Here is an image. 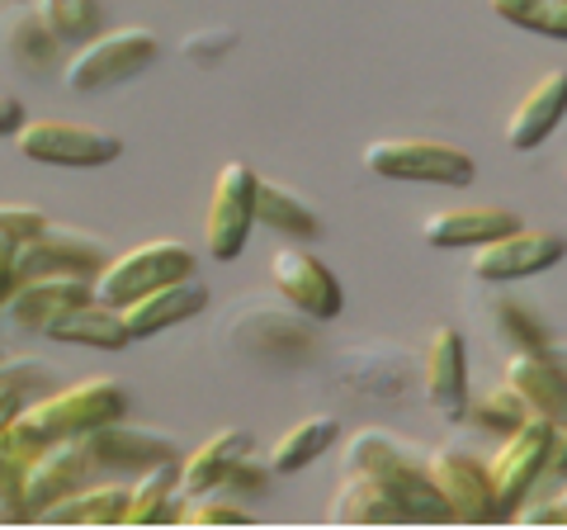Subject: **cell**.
<instances>
[{
    "instance_id": "obj_21",
    "label": "cell",
    "mask_w": 567,
    "mask_h": 530,
    "mask_svg": "<svg viewBox=\"0 0 567 530\" xmlns=\"http://www.w3.org/2000/svg\"><path fill=\"white\" fill-rule=\"evenodd\" d=\"M563 114H567V67H554V72H544L520 95L516 110H511V119H506V143L516 147V152H535L544 137L563 123Z\"/></svg>"
},
{
    "instance_id": "obj_29",
    "label": "cell",
    "mask_w": 567,
    "mask_h": 530,
    "mask_svg": "<svg viewBox=\"0 0 567 530\" xmlns=\"http://www.w3.org/2000/svg\"><path fill=\"white\" fill-rule=\"evenodd\" d=\"M487 317H492V332L502 337L511 350H548V327L544 317L525 304L516 294H492L487 304Z\"/></svg>"
},
{
    "instance_id": "obj_7",
    "label": "cell",
    "mask_w": 567,
    "mask_h": 530,
    "mask_svg": "<svg viewBox=\"0 0 567 530\" xmlns=\"http://www.w3.org/2000/svg\"><path fill=\"white\" fill-rule=\"evenodd\" d=\"M14 147L29 162L43 166H71V171H91V166H110L123 156V137L91 129V123H71V119H29L14 133Z\"/></svg>"
},
{
    "instance_id": "obj_11",
    "label": "cell",
    "mask_w": 567,
    "mask_h": 530,
    "mask_svg": "<svg viewBox=\"0 0 567 530\" xmlns=\"http://www.w3.org/2000/svg\"><path fill=\"white\" fill-rule=\"evenodd\" d=\"M104 473L95 465V455L85 450L81 436H66V440H52L39 455L24 465V502H29V521L39 517L43 507H52L66 492H76L85 483H100Z\"/></svg>"
},
{
    "instance_id": "obj_41",
    "label": "cell",
    "mask_w": 567,
    "mask_h": 530,
    "mask_svg": "<svg viewBox=\"0 0 567 530\" xmlns=\"http://www.w3.org/2000/svg\"><path fill=\"white\" fill-rule=\"evenodd\" d=\"M14 408H20V402H14V398H0V431H6V421L14 417Z\"/></svg>"
},
{
    "instance_id": "obj_33",
    "label": "cell",
    "mask_w": 567,
    "mask_h": 530,
    "mask_svg": "<svg viewBox=\"0 0 567 530\" xmlns=\"http://www.w3.org/2000/svg\"><path fill=\"white\" fill-rule=\"evenodd\" d=\"M52 388V369L43 360H0V398H14L24 408L29 398H39Z\"/></svg>"
},
{
    "instance_id": "obj_6",
    "label": "cell",
    "mask_w": 567,
    "mask_h": 530,
    "mask_svg": "<svg viewBox=\"0 0 567 530\" xmlns=\"http://www.w3.org/2000/svg\"><path fill=\"white\" fill-rule=\"evenodd\" d=\"M194 265L199 261H194L185 242H142L133 252L104 261V271L95 275V298L123 308L128 298H142V294L171 285V279L194 275Z\"/></svg>"
},
{
    "instance_id": "obj_5",
    "label": "cell",
    "mask_w": 567,
    "mask_h": 530,
    "mask_svg": "<svg viewBox=\"0 0 567 530\" xmlns=\"http://www.w3.org/2000/svg\"><path fill=\"white\" fill-rule=\"evenodd\" d=\"M554 436L558 427L548 421H520L511 436H502V450L487 459L492 473V502H496V521H511L525 507L529 488L539 483V473L548 469V455H554Z\"/></svg>"
},
{
    "instance_id": "obj_1",
    "label": "cell",
    "mask_w": 567,
    "mask_h": 530,
    "mask_svg": "<svg viewBox=\"0 0 567 530\" xmlns=\"http://www.w3.org/2000/svg\"><path fill=\"white\" fill-rule=\"evenodd\" d=\"M128 408H133V394L118 379H81L66 388H48V394L29 398L24 408H14L6 431H0V450L20 455L29 465L52 440L85 436V431L104 427V421L128 417Z\"/></svg>"
},
{
    "instance_id": "obj_42",
    "label": "cell",
    "mask_w": 567,
    "mask_h": 530,
    "mask_svg": "<svg viewBox=\"0 0 567 530\" xmlns=\"http://www.w3.org/2000/svg\"><path fill=\"white\" fill-rule=\"evenodd\" d=\"M558 498H567V488H563V492H558Z\"/></svg>"
},
{
    "instance_id": "obj_17",
    "label": "cell",
    "mask_w": 567,
    "mask_h": 530,
    "mask_svg": "<svg viewBox=\"0 0 567 530\" xmlns=\"http://www.w3.org/2000/svg\"><path fill=\"white\" fill-rule=\"evenodd\" d=\"M58 39L39 20L33 0H10L0 10V67L14 77H48L58 67Z\"/></svg>"
},
{
    "instance_id": "obj_25",
    "label": "cell",
    "mask_w": 567,
    "mask_h": 530,
    "mask_svg": "<svg viewBox=\"0 0 567 530\" xmlns=\"http://www.w3.org/2000/svg\"><path fill=\"white\" fill-rule=\"evenodd\" d=\"M175 488H181V459H162V465L133 473L128 507H123L118 526H166V521H181V507L171 502Z\"/></svg>"
},
{
    "instance_id": "obj_30",
    "label": "cell",
    "mask_w": 567,
    "mask_h": 530,
    "mask_svg": "<svg viewBox=\"0 0 567 530\" xmlns=\"http://www.w3.org/2000/svg\"><path fill=\"white\" fill-rule=\"evenodd\" d=\"M33 10H39V20L52 29V39L76 43V48L85 39H95L100 24H104L100 0H33Z\"/></svg>"
},
{
    "instance_id": "obj_13",
    "label": "cell",
    "mask_w": 567,
    "mask_h": 530,
    "mask_svg": "<svg viewBox=\"0 0 567 530\" xmlns=\"http://www.w3.org/2000/svg\"><path fill=\"white\" fill-rule=\"evenodd\" d=\"M91 298H95V279L43 275V279H20L0 313H6L10 332H24V337H48L52 323H58L62 313L91 304Z\"/></svg>"
},
{
    "instance_id": "obj_38",
    "label": "cell",
    "mask_w": 567,
    "mask_h": 530,
    "mask_svg": "<svg viewBox=\"0 0 567 530\" xmlns=\"http://www.w3.org/2000/svg\"><path fill=\"white\" fill-rule=\"evenodd\" d=\"M237 39H233V33H227V29H199V33H189V39L181 43L185 48V58H194V62H213V58H223V52L227 48H233Z\"/></svg>"
},
{
    "instance_id": "obj_39",
    "label": "cell",
    "mask_w": 567,
    "mask_h": 530,
    "mask_svg": "<svg viewBox=\"0 0 567 530\" xmlns=\"http://www.w3.org/2000/svg\"><path fill=\"white\" fill-rule=\"evenodd\" d=\"M29 123V110H24V100H14V95H0V137H14Z\"/></svg>"
},
{
    "instance_id": "obj_36",
    "label": "cell",
    "mask_w": 567,
    "mask_h": 530,
    "mask_svg": "<svg viewBox=\"0 0 567 530\" xmlns=\"http://www.w3.org/2000/svg\"><path fill=\"white\" fill-rule=\"evenodd\" d=\"M52 218L43 214V208H29V204H0V237L10 242H24L33 233H43Z\"/></svg>"
},
{
    "instance_id": "obj_18",
    "label": "cell",
    "mask_w": 567,
    "mask_h": 530,
    "mask_svg": "<svg viewBox=\"0 0 567 530\" xmlns=\"http://www.w3.org/2000/svg\"><path fill=\"white\" fill-rule=\"evenodd\" d=\"M85 450L95 455L100 473H142L162 459H175V440L162 431H147V427H128V417L118 421H104V427L85 431Z\"/></svg>"
},
{
    "instance_id": "obj_35",
    "label": "cell",
    "mask_w": 567,
    "mask_h": 530,
    "mask_svg": "<svg viewBox=\"0 0 567 530\" xmlns=\"http://www.w3.org/2000/svg\"><path fill=\"white\" fill-rule=\"evenodd\" d=\"M181 521H185V526H256L246 507L218 502L213 492H204V498H189V502L181 507Z\"/></svg>"
},
{
    "instance_id": "obj_23",
    "label": "cell",
    "mask_w": 567,
    "mask_h": 530,
    "mask_svg": "<svg viewBox=\"0 0 567 530\" xmlns=\"http://www.w3.org/2000/svg\"><path fill=\"white\" fill-rule=\"evenodd\" d=\"M123 507H128V488L118 483H85L76 492H66L52 507H43L33 526H118Z\"/></svg>"
},
{
    "instance_id": "obj_2",
    "label": "cell",
    "mask_w": 567,
    "mask_h": 530,
    "mask_svg": "<svg viewBox=\"0 0 567 530\" xmlns=\"http://www.w3.org/2000/svg\"><path fill=\"white\" fill-rule=\"evenodd\" d=\"M425 446L416 440H398L393 431H360L346 450V469L369 473L388 498L398 502L402 521H450L445 498L431 483V469H425Z\"/></svg>"
},
{
    "instance_id": "obj_27",
    "label": "cell",
    "mask_w": 567,
    "mask_h": 530,
    "mask_svg": "<svg viewBox=\"0 0 567 530\" xmlns=\"http://www.w3.org/2000/svg\"><path fill=\"white\" fill-rule=\"evenodd\" d=\"M256 227H270L289 242H312L322 233V218L279 181H256Z\"/></svg>"
},
{
    "instance_id": "obj_34",
    "label": "cell",
    "mask_w": 567,
    "mask_h": 530,
    "mask_svg": "<svg viewBox=\"0 0 567 530\" xmlns=\"http://www.w3.org/2000/svg\"><path fill=\"white\" fill-rule=\"evenodd\" d=\"M29 502H24V459L0 450V526H24Z\"/></svg>"
},
{
    "instance_id": "obj_37",
    "label": "cell",
    "mask_w": 567,
    "mask_h": 530,
    "mask_svg": "<svg viewBox=\"0 0 567 530\" xmlns=\"http://www.w3.org/2000/svg\"><path fill=\"white\" fill-rule=\"evenodd\" d=\"M270 459H256V455H241L233 469H227L223 479V492H265V483H270Z\"/></svg>"
},
{
    "instance_id": "obj_4",
    "label": "cell",
    "mask_w": 567,
    "mask_h": 530,
    "mask_svg": "<svg viewBox=\"0 0 567 530\" xmlns=\"http://www.w3.org/2000/svg\"><path fill=\"white\" fill-rule=\"evenodd\" d=\"M162 58V39L152 29H100L95 39H85L62 67V85L76 95L110 91V85L133 81L137 72Z\"/></svg>"
},
{
    "instance_id": "obj_19",
    "label": "cell",
    "mask_w": 567,
    "mask_h": 530,
    "mask_svg": "<svg viewBox=\"0 0 567 530\" xmlns=\"http://www.w3.org/2000/svg\"><path fill=\"white\" fill-rule=\"evenodd\" d=\"M208 308V285L204 279H171V285L142 294V298H128L118 313H123V327L133 332V342L152 337V332H166L175 323H189V317H199Z\"/></svg>"
},
{
    "instance_id": "obj_20",
    "label": "cell",
    "mask_w": 567,
    "mask_h": 530,
    "mask_svg": "<svg viewBox=\"0 0 567 530\" xmlns=\"http://www.w3.org/2000/svg\"><path fill=\"white\" fill-rule=\"evenodd\" d=\"M511 227H520V218L511 208L468 204V208H435V214H425L421 237L425 246H440V252H473V246L502 237Z\"/></svg>"
},
{
    "instance_id": "obj_40",
    "label": "cell",
    "mask_w": 567,
    "mask_h": 530,
    "mask_svg": "<svg viewBox=\"0 0 567 530\" xmlns=\"http://www.w3.org/2000/svg\"><path fill=\"white\" fill-rule=\"evenodd\" d=\"M14 285H20V271H14V242L0 237V308H6V298L14 294Z\"/></svg>"
},
{
    "instance_id": "obj_12",
    "label": "cell",
    "mask_w": 567,
    "mask_h": 530,
    "mask_svg": "<svg viewBox=\"0 0 567 530\" xmlns=\"http://www.w3.org/2000/svg\"><path fill=\"white\" fill-rule=\"evenodd\" d=\"M425 469H431V483L450 507V521H464V526H492L496 521L492 473H487L483 459L440 446V450L425 455Z\"/></svg>"
},
{
    "instance_id": "obj_26",
    "label": "cell",
    "mask_w": 567,
    "mask_h": 530,
    "mask_svg": "<svg viewBox=\"0 0 567 530\" xmlns=\"http://www.w3.org/2000/svg\"><path fill=\"white\" fill-rule=\"evenodd\" d=\"M327 521L331 526H398L402 511L374 479H369V473L346 469V483H341V492H336Z\"/></svg>"
},
{
    "instance_id": "obj_14",
    "label": "cell",
    "mask_w": 567,
    "mask_h": 530,
    "mask_svg": "<svg viewBox=\"0 0 567 530\" xmlns=\"http://www.w3.org/2000/svg\"><path fill=\"white\" fill-rule=\"evenodd\" d=\"M110 252L95 242V237H81L71 227H43L24 242H14V271L20 279H43V275H81V279H95L104 271Z\"/></svg>"
},
{
    "instance_id": "obj_24",
    "label": "cell",
    "mask_w": 567,
    "mask_h": 530,
    "mask_svg": "<svg viewBox=\"0 0 567 530\" xmlns=\"http://www.w3.org/2000/svg\"><path fill=\"white\" fill-rule=\"evenodd\" d=\"M48 342H66V346H95V350H123L133 342V332L123 327V313L104 298H91V304L62 313L52 323Z\"/></svg>"
},
{
    "instance_id": "obj_8",
    "label": "cell",
    "mask_w": 567,
    "mask_h": 530,
    "mask_svg": "<svg viewBox=\"0 0 567 530\" xmlns=\"http://www.w3.org/2000/svg\"><path fill=\"white\" fill-rule=\"evenodd\" d=\"M256 181L260 175L246 162H227L213 175L208 214H204L208 261H237L246 252L251 227H256Z\"/></svg>"
},
{
    "instance_id": "obj_22",
    "label": "cell",
    "mask_w": 567,
    "mask_h": 530,
    "mask_svg": "<svg viewBox=\"0 0 567 530\" xmlns=\"http://www.w3.org/2000/svg\"><path fill=\"white\" fill-rule=\"evenodd\" d=\"M241 455H251V431L227 427V431H218V436H208L204 446H194V450L181 459V492H185V498L223 492L227 469H233Z\"/></svg>"
},
{
    "instance_id": "obj_9",
    "label": "cell",
    "mask_w": 567,
    "mask_h": 530,
    "mask_svg": "<svg viewBox=\"0 0 567 530\" xmlns=\"http://www.w3.org/2000/svg\"><path fill=\"white\" fill-rule=\"evenodd\" d=\"M567 256V237L548 227H511V233L473 246V279L483 285H516V279L544 275Z\"/></svg>"
},
{
    "instance_id": "obj_32",
    "label": "cell",
    "mask_w": 567,
    "mask_h": 530,
    "mask_svg": "<svg viewBox=\"0 0 567 530\" xmlns=\"http://www.w3.org/2000/svg\"><path fill=\"white\" fill-rule=\"evenodd\" d=\"M464 421H477L483 431H496V436H511L520 427V421H529L525 417V408H520V398L511 394V388L502 384V388H492V394H483V398H468V417Z\"/></svg>"
},
{
    "instance_id": "obj_3",
    "label": "cell",
    "mask_w": 567,
    "mask_h": 530,
    "mask_svg": "<svg viewBox=\"0 0 567 530\" xmlns=\"http://www.w3.org/2000/svg\"><path fill=\"white\" fill-rule=\"evenodd\" d=\"M364 171H374L379 181H398V185H450L464 190L473 185L477 162L473 152L440 143V137H379L360 152Z\"/></svg>"
},
{
    "instance_id": "obj_28",
    "label": "cell",
    "mask_w": 567,
    "mask_h": 530,
    "mask_svg": "<svg viewBox=\"0 0 567 530\" xmlns=\"http://www.w3.org/2000/svg\"><path fill=\"white\" fill-rule=\"evenodd\" d=\"M336 436H341V421L336 417H308L284 431L265 459H270L275 473H298V469H308L312 459H322V450L336 446Z\"/></svg>"
},
{
    "instance_id": "obj_15",
    "label": "cell",
    "mask_w": 567,
    "mask_h": 530,
    "mask_svg": "<svg viewBox=\"0 0 567 530\" xmlns=\"http://www.w3.org/2000/svg\"><path fill=\"white\" fill-rule=\"evenodd\" d=\"M421 388L425 402L435 408V417L445 421H464L468 417V346L458 327H435L431 346H425V365H421Z\"/></svg>"
},
{
    "instance_id": "obj_10",
    "label": "cell",
    "mask_w": 567,
    "mask_h": 530,
    "mask_svg": "<svg viewBox=\"0 0 567 530\" xmlns=\"http://www.w3.org/2000/svg\"><path fill=\"white\" fill-rule=\"evenodd\" d=\"M270 279H275V289L284 294V304H289L293 313H303V317H336L346 304V294H341V279L331 275V265L322 256H312L308 246H289L284 242L279 252L270 256Z\"/></svg>"
},
{
    "instance_id": "obj_16",
    "label": "cell",
    "mask_w": 567,
    "mask_h": 530,
    "mask_svg": "<svg viewBox=\"0 0 567 530\" xmlns=\"http://www.w3.org/2000/svg\"><path fill=\"white\" fill-rule=\"evenodd\" d=\"M502 384L520 398L525 417L548 421V427L567 421V369L548 350H511Z\"/></svg>"
},
{
    "instance_id": "obj_31",
    "label": "cell",
    "mask_w": 567,
    "mask_h": 530,
    "mask_svg": "<svg viewBox=\"0 0 567 530\" xmlns=\"http://www.w3.org/2000/svg\"><path fill=\"white\" fill-rule=\"evenodd\" d=\"M487 6L496 20L539 33V39L567 43V0H487Z\"/></svg>"
}]
</instances>
